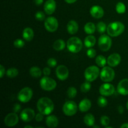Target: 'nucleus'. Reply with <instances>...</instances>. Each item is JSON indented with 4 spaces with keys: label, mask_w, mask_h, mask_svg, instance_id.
<instances>
[{
    "label": "nucleus",
    "mask_w": 128,
    "mask_h": 128,
    "mask_svg": "<svg viewBox=\"0 0 128 128\" xmlns=\"http://www.w3.org/2000/svg\"><path fill=\"white\" fill-rule=\"evenodd\" d=\"M85 32L88 34H92L96 30V26L91 22H88L85 24L84 28Z\"/></svg>",
    "instance_id": "25"
},
{
    "label": "nucleus",
    "mask_w": 128,
    "mask_h": 128,
    "mask_svg": "<svg viewBox=\"0 0 128 128\" xmlns=\"http://www.w3.org/2000/svg\"><path fill=\"white\" fill-rule=\"evenodd\" d=\"M100 122H101L102 126H104V127H107L110 124V120L108 116H101V119H100Z\"/></svg>",
    "instance_id": "35"
},
{
    "label": "nucleus",
    "mask_w": 128,
    "mask_h": 128,
    "mask_svg": "<svg viewBox=\"0 0 128 128\" xmlns=\"http://www.w3.org/2000/svg\"><path fill=\"white\" fill-rule=\"evenodd\" d=\"M56 8V3L54 0H47L44 5V10L47 14H52Z\"/></svg>",
    "instance_id": "17"
},
{
    "label": "nucleus",
    "mask_w": 128,
    "mask_h": 128,
    "mask_svg": "<svg viewBox=\"0 0 128 128\" xmlns=\"http://www.w3.org/2000/svg\"><path fill=\"white\" fill-rule=\"evenodd\" d=\"M47 64L50 67L54 68L57 65V61L53 58H51L48 59L47 61Z\"/></svg>",
    "instance_id": "38"
},
{
    "label": "nucleus",
    "mask_w": 128,
    "mask_h": 128,
    "mask_svg": "<svg viewBox=\"0 0 128 128\" xmlns=\"http://www.w3.org/2000/svg\"><path fill=\"white\" fill-rule=\"evenodd\" d=\"M118 92L120 94L126 96L128 95V79H123L118 85Z\"/></svg>",
    "instance_id": "16"
},
{
    "label": "nucleus",
    "mask_w": 128,
    "mask_h": 128,
    "mask_svg": "<svg viewBox=\"0 0 128 128\" xmlns=\"http://www.w3.org/2000/svg\"><path fill=\"white\" fill-rule=\"evenodd\" d=\"M22 37L26 41H30L34 38V31L31 28L27 27L24 29L22 31Z\"/></svg>",
    "instance_id": "22"
},
{
    "label": "nucleus",
    "mask_w": 128,
    "mask_h": 128,
    "mask_svg": "<svg viewBox=\"0 0 128 128\" xmlns=\"http://www.w3.org/2000/svg\"><path fill=\"white\" fill-rule=\"evenodd\" d=\"M94 128H99V126H93Z\"/></svg>",
    "instance_id": "50"
},
{
    "label": "nucleus",
    "mask_w": 128,
    "mask_h": 128,
    "mask_svg": "<svg viewBox=\"0 0 128 128\" xmlns=\"http://www.w3.org/2000/svg\"><path fill=\"white\" fill-rule=\"evenodd\" d=\"M30 74L33 78H40L42 74L41 69L37 66H32L30 70Z\"/></svg>",
    "instance_id": "26"
},
{
    "label": "nucleus",
    "mask_w": 128,
    "mask_h": 128,
    "mask_svg": "<svg viewBox=\"0 0 128 128\" xmlns=\"http://www.w3.org/2000/svg\"><path fill=\"white\" fill-rule=\"evenodd\" d=\"M19 121L18 116L16 112H12V113H9L7 116L5 117L4 122L5 125H6L8 127H12L18 124Z\"/></svg>",
    "instance_id": "13"
},
{
    "label": "nucleus",
    "mask_w": 128,
    "mask_h": 128,
    "mask_svg": "<svg viewBox=\"0 0 128 128\" xmlns=\"http://www.w3.org/2000/svg\"><path fill=\"white\" fill-rule=\"evenodd\" d=\"M121 128H128V123H124L121 126Z\"/></svg>",
    "instance_id": "47"
},
{
    "label": "nucleus",
    "mask_w": 128,
    "mask_h": 128,
    "mask_svg": "<svg viewBox=\"0 0 128 128\" xmlns=\"http://www.w3.org/2000/svg\"><path fill=\"white\" fill-rule=\"evenodd\" d=\"M125 26L123 23L120 21L112 22L108 26L107 32L111 37H116L124 32Z\"/></svg>",
    "instance_id": "2"
},
{
    "label": "nucleus",
    "mask_w": 128,
    "mask_h": 128,
    "mask_svg": "<svg viewBox=\"0 0 128 128\" xmlns=\"http://www.w3.org/2000/svg\"><path fill=\"white\" fill-rule=\"evenodd\" d=\"M91 107V102L90 100L85 98L81 100L79 104V110L81 112H86L89 111Z\"/></svg>",
    "instance_id": "19"
},
{
    "label": "nucleus",
    "mask_w": 128,
    "mask_h": 128,
    "mask_svg": "<svg viewBox=\"0 0 128 128\" xmlns=\"http://www.w3.org/2000/svg\"><path fill=\"white\" fill-rule=\"evenodd\" d=\"M84 122L88 126H93L95 122L94 116L91 113H88L84 117Z\"/></svg>",
    "instance_id": "24"
},
{
    "label": "nucleus",
    "mask_w": 128,
    "mask_h": 128,
    "mask_svg": "<svg viewBox=\"0 0 128 128\" xmlns=\"http://www.w3.org/2000/svg\"><path fill=\"white\" fill-rule=\"evenodd\" d=\"M118 112L120 114H122L124 112V108L122 106H119L118 108Z\"/></svg>",
    "instance_id": "44"
},
{
    "label": "nucleus",
    "mask_w": 128,
    "mask_h": 128,
    "mask_svg": "<svg viewBox=\"0 0 128 128\" xmlns=\"http://www.w3.org/2000/svg\"><path fill=\"white\" fill-rule=\"evenodd\" d=\"M64 1L68 4H72V3H74V2H76L77 0H64Z\"/></svg>",
    "instance_id": "46"
},
{
    "label": "nucleus",
    "mask_w": 128,
    "mask_h": 128,
    "mask_svg": "<svg viewBox=\"0 0 128 128\" xmlns=\"http://www.w3.org/2000/svg\"><path fill=\"white\" fill-rule=\"evenodd\" d=\"M114 76L115 72L114 70L108 66H104L102 68L100 72V78L104 82H111L114 80Z\"/></svg>",
    "instance_id": "6"
},
{
    "label": "nucleus",
    "mask_w": 128,
    "mask_h": 128,
    "mask_svg": "<svg viewBox=\"0 0 128 128\" xmlns=\"http://www.w3.org/2000/svg\"><path fill=\"white\" fill-rule=\"evenodd\" d=\"M42 72H43L44 76H49L51 74V70L50 69V68L46 67L43 69Z\"/></svg>",
    "instance_id": "41"
},
{
    "label": "nucleus",
    "mask_w": 128,
    "mask_h": 128,
    "mask_svg": "<svg viewBox=\"0 0 128 128\" xmlns=\"http://www.w3.org/2000/svg\"><path fill=\"white\" fill-rule=\"evenodd\" d=\"M34 3L38 6L42 4V3L43 2V0H34Z\"/></svg>",
    "instance_id": "45"
},
{
    "label": "nucleus",
    "mask_w": 128,
    "mask_h": 128,
    "mask_svg": "<svg viewBox=\"0 0 128 128\" xmlns=\"http://www.w3.org/2000/svg\"><path fill=\"white\" fill-rule=\"evenodd\" d=\"M100 74V69L96 66H89L84 71V78L90 82H92L96 80Z\"/></svg>",
    "instance_id": "4"
},
{
    "label": "nucleus",
    "mask_w": 128,
    "mask_h": 128,
    "mask_svg": "<svg viewBox=\"0 0 128 128\" xmlns=\"http://www.w3.org/2000/svg\"><path fill=\"white\" fill-rule=\"evenodd\" d=\"M78 24L77 22L73 20L69 21L68 23L67 24V30L68 32L70 34H74L78 31Z\"/></svg>",
    "instance_id": "21"
},
{
    "label": "nucleus",
    "mask_w": 128,
    "mask_h": 128,
    "mask_svg": "<svg viewBox=\"0 0 128 128\" xmlns=\"http://www.w3.org/2000/svg\"><path fill=\"white\" fill-rule=\"evenodd\" d=\"M66 44L62 40H58L53 44V48L56 51H62L64 49Z\"/></svg>",
    "instance_id": "27"
},
{
    "label": "nucleus",
    "mask_w": 128,
    "mask_h": 128,
    "mask_svg": "<svg viewBox=\"0 0 128 128\" xmlns=\"http://www.w3.org/2000/svg\"><path fill=\"white\" fill-rule=\"evenodd\" d=\"M96 28H97V30L99 33L100 34L104 33L106 31V30H107V27H106V24L104 22H102V21H100V22L98 23Z\"/></svg>",
    "instance_id": "31"
},
{
    "label": "nucleus",
    "mask_w": 128,
    "mask_h": 128,
    "mask_svg": "<svg viewBox=\"0 0 128 128\" xmlns=\"http://www.w3.org/2000/svg\"><path fill=\"white\" fill-rule=\"evenodd\" d=\"M35 18L39 21H42L45 19V14L42 11H38L35 14Z\"/></svg>",
    "instance_id": "37"
},
{
    "label": "nucleus",
    "mask_w": 128,
    "mask_h": 128,
    "mask_svg": "<svg viewBox=\"0 0 128 128\" xmlns=\"http://www.w3.org/2000/svg\"><path fill=\"white\" fill-rule=\"evenodd\" d=\"M116 10L118 13L123 14L126 12V6L122 2H119L116 6Z\"/></svg>",
    "instance_id": "30"
},
{
    "label": "nucleus",
    "mask_w": 128,
    "mask_h": 128,
    "mask_svg": "<svg viewBox=\"0 0 128 128\" xmlns=\"http://www.w3.org/2000/svg\"><path fill=\"white\" fill-rule=\"evenodd\" d=\"M114 86L110 83H104L100 88V93L103 96H110L114 93Z\"/></svg>",
    "instance_id": "12"
},
{
    "label": "nucleus",
    "mask_w": 128,
    "mask_h": 128,
    "mask_svg": "<svg viewBox=\"0 0 128 128\" xmlns=\"http://www.w3.org/2000/svg\"><path fill=\"white\" fill-rule=\"evenodd\" d=\"M78 106L76 102L72 101H68L65 102L62 107L64 114L68 116H72L76 113Z\"/></svg>",
    "instance_id": "8"
},
{
    "label": "nucleus",
    "mask_w": 128,
    "mask_h": 128,
    "mask_svg": "<svg viewBox=\"0 0 128 128\" xmlns=\"http://www.w3.org/2000/svg\"><path fill=\"white\" fill-rule=\"evenodd\" d=\"M43 118L44 114L40 112H39V113H38L35 116V120H36V121H38V122H41V121H42Z\"/></svg>",
    "instance_id": "40"
},
{
    "label": "nucleus",
    "mask_w": 128,
    "mask_h": 128,
    "mask_svg": "<svg viewBox=\"0 0 128 128\" xmlns=\"http://www.w3.org/2000/svg\"><path fill=\"white\" fill-rule=\"evenodd\" d=\"M56 74L59 80L61 81H64L69 76V70L66 66L60 65L56 68Z\"/></svg>",
    "instance_id": "14"
},
{
    "label": "nucleus",
    "mask_w": 128,
    "mask_h": 128,
    "mask_svg": "<svg viewBox=\"0 0 128 128\" xmlns=\"http://www.w3.org/2000/svg\"><path fill=\"white\" fill-rule=\"evenodd\" d=\"M57 84L56 81L53 79L47 76L42 78L40 80V86L43 90L47 91H50L54 90L56 88Z\"/></svg>",
    "instance_id": "5"
},
{
    "label": "nucleus",
    "mask_w": 128,
    "mask_h": 128,
    "mask_svg": "<svg viewBox=\"0 0 128 128\" xmlns=\"http://www.w3.org/2000/svg\"><path fill=\"white\" fill-rule=\"evenodd\" d=\"M112 45V40L109 36L102 34L98 40V46L100 50L102 51H107L111 48Z\"/></svg>",
    "instance_id": "9"
},
{
    "label": "nucleus",
    "mask_w": 128,
    "mask_h": 128,
    "mask_svg": "<svg viewBox=\"0 0 128 128\" xmlns=\"http://www.w3.org/2000/svg\"><path fill=\"white\" fill-rule=\"evenodd\" d=\"M46 123L48 127L50 128H56L59 123L58 119L54 115H50V116H48L46 118Z\"/></svg>",
    "instance_id": "20"
},
{
    "label": "nucleus",
    "mask_w": 128,
    "mask_h": 128,
    "mask_svg": "<svg viewBox=\"0 0 128 128\" xmlns=\"http://www.w3.org/2000/svg\"><path fill=\"white\" fill-rule=\"evenodd\" d=\"M33 92L32 90L29 87H25L20 90L18 94V99L19 101L23 103L29 102L32 98Z\"/></svg>",
    "instance_id": "7"
},
{
    "label": "nucleus",
    "mask_w": 128,
    "mask_h": 128,
    "mask_svg": "<svg viewBox=\"0 0 128 128\" xmlns=\"http://www.w3.org/2000/svg\"><path fill=\"white\" fill-rule=\"evenodd\" d=\"M104 10L102 7L98 5H95L91 7L90 9V14L93 18L96 19H99L102 18L104 16Z\"/></svg>",
    "instance_id": "18"
},
{
    "label": "nucleus",
    "mask_w": 128,
    "mask_h": 128,
    "mask_svg": "<svg viewBox=\"0 0 128 128\" xmlns=\"http://www.w3.org/2000/svg\"><path fill=\"white\" fill-rule=\"evenodd\" d=\"M33 128V127H32V126H24V128Z\"/></svg>",
    "instance_id": "48"
},
{
    "label": "nucleus",
    "mask_w": 128,
    "mask_h": 128,
    "mask_svg": "<svg viewBox=\"0 0 128 128\" xmlns=\"http://www.w3.org/2000/svg\"><path fill=\"white\" fill-rule=\"evenodd\" d=\"M19 73V71L16 68H11L8 70L6 71V75L10 78H14L16 77Z\"/></svg>",
    "instance_id": "29"
},
{
    "label": "nucleus",
    "mask_w": 128,
    "mask_h": 128,
    "mask_svg": "<svg viewBox=\"0 0 128 128\" xmlns=\"http://www.w3.org/2000/svg\"><path fill=\"white\" fill-rule=\"evenodd\" d=\"M37 108L39 112L44 115H50L53 111L54 105L52 100L47 97H42L37 102Z\"/></svg>",
    "instance_id": "1"
},
{
    "label": "nucleus",
    "mask_w": 128,
    "mask_h": 128,
    "mask_svg": "<svg viewBox=\"0 0 128 128\" xmlns=\"http://www.w3.org/2000/svg\"><path fill=\"white\" fill-rule=\"evenodd\" d=\"M5 74V68L2 65H0V78H2Z\"/></svg>",
    "instance_id": "43"
},
{
    "label": "nucleus",
    "mask_w": 128,
    "mask_h": 128,
    "mask_svg": "<svg viewBox=\"0 0 128 128\" xmlns=\"http://www.w3.org/2000/svg\"><path fill=\"white\" fill-rule=\"evenodd\" d=\"M126 108H127L128 110V101L127 102V104H126Z\"/></svg>",
    "instance_id": "49"
},
{
    "label": "nucleus",
    "mask_w": 128,
    "mask_h": 128,
    "mask_svg": "<svg viewBox=\"0 0 128 128\" xmlns=\"http://www.w3.org/2000/svg\"><path fill=\"white\" fill-rule=\"evenodd\" d=\"M68 50L72 53L79 52L82 48V42L78 37H72L67 41Z\"/></svg>",
    "instance_id": "3"
},
{
    "label": "nucleus",
    "mask_w": 128,
    "mask_h": 128,
    "mask_svg": "<svg viewBox=\"0 0 128 128\" xmlns=\"http://www.w3.org/2000/svg\"><path fill=\"white\" fill-rule=\"evenodd\" d=\"M121 61V57L118 53H113L109 56L107 60V63L110 67H116Z\"/></svg>",
    "instance_id": "15"
},
{
    "label": "nucleus",
    "mask_w": 128,
    "mask_h": 128,
    "mask_svg": "<svg viewBox=\"0 0 128 128\" xmlns=\"http://www.w3.org/2000/svg\"><path fill=\"white\" fill-rule=\"evenodd\" d=\"M96 54V50H94V49L91 48L88 49L87 51V56H88L90 58H94L95 57Z\"/></svg>",
    "instance_id": "39"
},
{
    "label": "nucleus",
    "mask_w": 128,
    "mask_h": 128,
    "mask_svg": "<svg viewBox=\"0 0 128 128\" xmlns=\"http://www.w3.org/2000/svg\"><path fill=\"white\" fill-rule=\"evenodd\" d=\"M91 84L90 81H86L83 82L81 86V91L82 92H88L91 90Z\"/></svg>",
    "instance_id": "33"
},
{
    "label": "nucleus",
    "mask_w": 128,
    "mask_h": 128,
    "mask_svg": "<svg viewBox=\"0 0 128 128\" xmlns=\"http://www.w3.org/2000/svg\"><path fill=\"white\" fill-rule=\"evenodd\" d=\"M35 117V112L31 108H26L22 110L20 114V118L24 122H30L32 121Z\"/></svg>",
    "instance_id": "11"
},
{
    "label": "nucleus",
    "mask_w": 128,
    "mask_h": 128,
    "mask_svg": "<svg viewBox=\"0 0 128 128\" xmlns=\"http://www.w3.org/2000/svg\"><path fill=\"white\" fill-rule=\"evenodd\" d=\"M84 44V46L88 48L93 47L96 44V38L92 35L90 34L85 38Z\"/></svg>",
    "instance_id": "23"
},
{
    "label": "nucleus",
    "mask_w": 128,
    "mask_h": 128,
    "mask_svg": "<svg viewBox=\"0 0 128 128\" xmlns=\"http://www.w3.org/2000/svg\"><path fill=\"white\" fill-rule=\"evenodd\" d=\"M98 104L101 108L105 107L108 104V100L103 96H100L98 100Z\"/></svg>",
    "instance_id": "34"
},
{
    "label": "nucleus",
    "mask_w": 128,
    "mask_h": 128,
    "mask_svg": "<svg viewBox=\"0 0 128 128\" xmlns=\"http://www.w3.org/2000/svg\"><path fill=\"white\" fill-rule=\"evenodd\" d=\"M14 46H15L17 48H22V47H24L25 43L24 41L23 40H21V39H16L13 42Z\"/></svg>",
    "instance_id": "36"
},
{
    "label": "nucleus",
    "mask_w": 128,
    "mask_h": 128,
    "mask_svg": "<svg viewBox=\"0 0 128 128\" xmlns=\"http://www.w3.org/2000/svg\"><path fill=\"white\" fill-rule=\"evenodd\" d=\"M67 94L70 98L73 99L77 94V90L74 87H70L68 89Z\"/></svg>",
    "instance_id": "32"
},
{
    "label": "nucleus",
    "mask_w": 128,
    "mask_h": 128,
    "mask_svg": "<svg viewBox=\"0 0 128 128\" xmlns=\"http://www.w3.org/2000/svg\"><path fill=\"white\" fill-rule=\"evenodd\" d=\"M44 27L49 32H53L56 31L58 28V21L57 19L53 16H50L46 18L44 22Z\"/></svg>",
    "instance_id": "10"
},
{
    "label": "nucleus",
    "mask_w": 128,
    "mask_h": 128,
    "mask_svg": "<svg viewBox=\"0 0 128 128\" xmlns=\"http://www.w3.org/2000/svg\"><path fill=\"white\" fill-rule=\"evenodd\" d=\"M96 63L100 67H104L105 65L107 63L106 58L102 56V55H99L96 58Z\"/></svg>",
    "instance_id": "28"
},
{
    "label": "nucleus",
    "mask_w": 128,
    "mask_h": 128,
    "mask_svg": "<svg viewBox=\"0 0 128 128\" xmlns=\"http://www.w3.org/2000/svg\"><path fill=\"white\" fill-rule=\"evenodd\" d=\"M21 105L19 104H15L14 105V107H13V111L14 112H18L19 111H20V110H21Z\"/></svg>",
    "instance_id": "42"
}]
</instances>
